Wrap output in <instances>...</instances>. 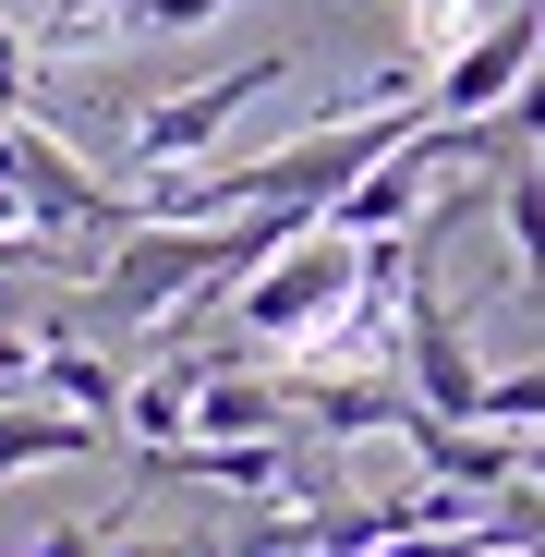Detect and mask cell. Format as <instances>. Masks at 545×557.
<instances>
[{
	"instance_id": "8992f818",
	"label": "cell",
	"mask_w": 545,
	"mask_h": 557,
	"mask_svg": "<svg viewBox=\"0 0 545 557\" xmlns=\"http://www.w3.org/2000/svg\"><path fill=\"white\" fill-rule=\"evenodd\" d=\"M400 448L424 460L436 485H461V497H509V485H521V436H509V424H448V412L412 400V412H400Z\"/></svg>"
},
{
	"instance_id": "277c9868",
	"label": "cell",
	"mask_w": 545,
	"mask_h": 557,
	"mask_svg": "<svg viewBox=\"0 0 545 557\" xmlns=\"http://www.w3.org/2000/svg\"><path fill=\"white\" fill-rule=\"evenodd\" d=\"M400 376H412V400L424 412H448V424H485V363H473V339H461V315H448L424 278L400 292Z\"/></svg>"
},
{
	"instance_id": "e0dca14e",
	"label": "cell",
	"mask_w": 545,
	"mask_h": 557,
	"mask_svg": "<svg viewBox=\"0 0 545 557\" xmlns=\"http://www.w3.org/2000/svg\"><path fill=\"white\" fill-rule=\"evenodd\" d=\"M521 485H545V424H533V436H521Z\"/></svg>"
},
{
	"instance_id": "4fadbf2b",
	"label": "cell",
	"mask_w": 545,
	"mask_h": 557,
	"mask_svg": "<svg viewBox=\"0 0 545 557\" xmlns=\"http://www.w3.org/2000/svg\"><path fill=\"white\" fill-rule=\"evenodd\" d=\"M231 557H315V509H280V521H243Z\"/></svg>"
},
{
	"instance_id": "ba28073f",
	"label": "cell",
	"mask_w": 545,
	"mask_h": 557,
	"mask_svg": "<svg viewBox=\"0 0 545 557\" xmlns=\"http://www.w3.org/2000/svg\"><path fill=\"white\" fill-rule=\"evenodd\" d=\"M195 388H207V351H195V339H170V363H146V376L122 388V436H134V448L195 436Z\"/></svg>"
},
{
	"instance_id": "30bf717a",
	"label": "cell",
	"mask_w": 545,
	"mask_h": 557,
	"mask_svg": "<svg viewBox=\"0 0 545 557\" xmlns=\"http://www.w3.org/2000/svg\"><path fill=\"white\" fill-rule=\"evenodd\" d=\"M122 363H98V351H73V339H49L37 351V400H61V412H98V424H122Z\"/></svg>"
},
{
	"instance_id": "ac0fdd59",
	"label": "cell",
	"mask_w": 545,
	"mask_h": 557,
	"mask_svg": "<svg viewBox=\"0 0 545 557\" xmlns=\"http://www.w3.org/2000/svg\"><path fill=\"white\" fill-rule=\"evenodd\" d=\"M110 557H195V545H146V533H122V545H110Z\"/></svg>"
},
{
	"instance_id": "2e32d148",
	"label": "cell",
	"mask_w": 545,
	"mask_h": 557,
	"mask_svg": "<svg viewBox=\"0 0 545 557\" xmlns=\"http://www.w3.org/2000/svg\"><path fill=\"white\" fill-rule=\"evenodd\" d=\"M37 557H110V533H85V521H49V533H37Z\"/></svg>"
},
{
	"instance_id": "d6986e66",
	"label": "cell",
	"mask_w": 545,
	"mask_h": 557,
	"mask_svg": "<svg viewBox=\"0 0 545 557\" xmlns=\"http://www.w3.org/2000/svg\"><path fill=\"white\" fill-rule=\"evenodd\" d=\"M195 557H231V545H195Z\"/></svg>"
},
{
	"instance_id": "7c38bea8",
	"label": "cell",
	"mask_w": 545,
	"mask_h": 557,
	"mask_svg": "<svg viewBox=\"0 0 545 557\" xmlns=\"http://www.w3.org/2000/svg\"><path fill=\"white\" fill-rule=\"evenodd\" d=\"M485 424H509V436L545 424V363H521V376H485Z\"/></svg>"
},
{
	"instance_id": "52a82bcc",
	"label": "cell",
	"mask_w": 545,
	"mask_h": 557,
	"mask_svg": "<svg viewBox=\"0 0 545 557\" xmlns=\"http://www.w3.org/2000/svg\"><path fill=\"white\" fill-rule=\"evenodd\" d=\"M110 424L61 412V400H0V473H49V460H98Z\"/></svg>"
},
{
	"instance_id": "5bb4252c",
	"label": "cell",
	"mask_w": 545,
	"mask_h": 557,
	"mask_svg": "<svg viewBox=\"0 0 545 557\" xmlns=\"http://www.w3.org/2000/svg\"><path fill=\"white\" fill-rule=\"evenodd\" d=\"M25 98H37V37L0 13V110H25Z\"/></svg>"
},
{
	"instance_id": "9a60e30c",
	"label": "cell",
	"mask_w": 545,
	"mask_h": 557,
	"mask_svg": "<svg viewBox=\"0 0 545 557\" xmlns=\"http://www.w3.org/2000/svg\"><path fill=\"white\" fill-rule=\"evenodd\" d=\"M0 400H37V339L0 327Z\"/></svg>"
},
{
	"instance_id": "5b68a950",
	"label": "cell",
	"mask_w": 545,
	"mask_h": 557,
	"mask_svg": "<svg viewBox=\"0 0 545 557\" xmlns=\"http://www.w3.org/2000/svg\"><path fill=\"white\" fill-rule=\"evenodd\" d=\"M436 170H448V158H436V110H424V122H412V134L376 158V170L351 182V195H327V231H339V243H388V231H412Z\"/></svg>"
},
{
	"instance_id": "7a4b0ae2",
	"label": "cell",
	"mask_w": 545,
	"mask_h": 557,
	"mask_svg": "<svg viewBox=\"0 0 545 557\" xmlns=\"http://www.w3.org/2000/svg\"><path fill=\"white\" fill-rule=\"evenodd\" d=\"M533 61H545V0H497V13L424 73V110H436V122H485V110H509V85H521Z\"/></svg>"
},
{
	"instance_id": "6da1fadb",
	"label": "cell",
	"mask_w": 545,
	"mask_h": 557,
	"mask_svg": "<svg viewBox=\"0 0 545 557\" xmlns=\"http://www.w3.org/2000/svg\"><path fill=\"white\" fill-rule=\"evenodd\" d=\"M351 292H363V243H339V231L315 219L304 243H280V255H267L243 292H231V327H243L255 351H292V339H315Z\"/></svg>"
},
{
	"instance_id": "ffe728a7",
	"label": "cell",
	"mask_w": 545,
	"mask_h": 557,
	"mask_svg": "<svg viewBox=\"0 0 545 557\" xmlns=\"http://www.w3.org/2000/svg\"><path fill=\"white\" fill-rule=\"evenodd\" d=\"M533 158H545V146H533Z\"/></svg>"
},
{
	"instance_id": "8fae6325",
	"label": "cell",
	"mask_w": 545,
	"mask_h": 557,
	"mask_svg": "<svg viewBox=\"0 0 545 557\" xmlns=\"http://www.w3.org/2000/svg\"><path fill=\"white\" fill-rule=\"evenodd\" d=\"M497 219H509V255H521V278H545V158H521V170L497 182Z\"/></svg>"
},
{
	"instance_id": "9c48e42d",
	"label": "cell",
	"mask_w": 545,
	"mask_h": 557,
	"mask_svg": "<svg viewBox=\"0 0 545 557\" xmlns=\"http://www.w3.org/2000/svg\"><path fill=\"white\" fill-rule=\"evenodd\" d=\"M292 412H304L315 436H376V424H400V412H412V376H304V388H292Z\"/></svg>"
},
{
	"instance_id": "3957f363",
	"label": "cell",
	"mask_w": 545,
	"mask_h": 557,
	"mask_svg": "<svg viewBox=\"0 0 545 557\" xmlns=\"http://www.w3.org/2000/svg\"><path fill=\"white\" fill-rule=\"evenodd\" d=\"M292 73V49H255V61H231L219 85H182V98H158V110H134V134H122V158L134 170H182V158H207L255 98H267V85H280Z\"/></svg>"
}]
</instances>
